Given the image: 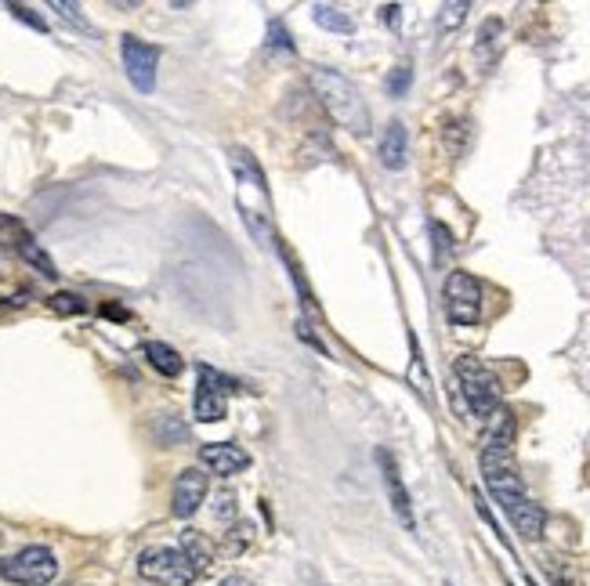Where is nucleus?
<instances>
[{
  "label": "nucleus",
  "mask_w": 590,
  "mask_h": 586,
  "mask_svg": "<svg viewBox=\"0 0 590 586\" xmlns=\"http://www.w3.org/2000/svg\"><path fill=\"white\" fill-rule=\"evenodd\" d=\"M11 15H15V19H22V22H29V26L40 29V33L48 29V22L40 19V15H33V8H26V4H11Z\"/></svg>",
  "instance_id": "nucleus-20"
},
{
  "label": "nucleus",
  "mask_w": 590,
  "mask_h": 586,
  "mask_svg": "<svg viewBox=\"0 0 590 586\" xmlns=\"http://www.w3.org/2000/svg\"><path fill=\"white\" fill-rule=\"evenodd\" d=\"M446 586H453V583H446Z\"/></svg>",
  "instance_id": "nucleus-27"
},
{
  "label": "nucleus",
  "mask_w": 590,
  "mask_h": 586,
  "mask_svg": "<svg viewBox=\"0 0 590 586\" xmlns=\"http://www.w3.org/2000/svg\"><path fill=\"white\" fill-rule=\"evenodd\" d=\"M504 511H507V518L514 521V529L522 532L525 539H536L543 532V507L540 503H533L529 496H518V500H507L504 503Z\"/></svg>",
  "instance_id": "nucleus-12"
},
{
  "label": "nucleus",
  "mask_w": 590,
  "mask_h": 586,
  "mask_svg": "<svg viewBox=\"0 0 590 586\" xmlns=\"http://www.w3.org/2000/svg\"><path fill=\"white\" fill-rule=\"evenodd\" d=\"M0 225L8 228L11 232V250H15V254H22L29 261V265L33 268H40V275H48V279H55V265H51V257L44 254V250H40L37 243H33V236H29L26 228L19 225V221H11V218H0Z\"/></svg>",
  "instance_id": "nucleus-9"
},
{
  "label": "nucleus",
  "mask_w": 590,
  "mask_h": 586,
  "mask_svg": "<svg viewBox=\"0 0 590 586\" xmlns=\"http://www.w3.org/2000/svg\"><path fill=\"white\" fill-rule=\"evenodd\" d=\"M51 8H55L58 15H62V19H66V22H73V26H77V29H91V26H87L84 15H80V4H66V0H55Z\"/></svg>",
  "instance_id": "nucleus-18"
},
{
  "label": "nucleus",
  "mask_w": 590,
  "mask_h": 586,
  "mask_svg": "<svg viewBox=\"0 0 590 586\" xmlns=\"http://www.w3.org/2000/svg\"><path fill=\"white\" fill-rule=\"evenodd\" d=\"M381 163L388 171H402L406 167V127L399 120L388 123V131L381 138Z\"/></svg>",
  "instance_id": "nucleus-14"
},
{
  "label": "nucleus",
  "mask_w": 590,
  "mask_h": 586,
  "mask_svg": "<svg viewBox=\"0 0 590 586\" xmlns=\"http://www.w3.org/2000/svg\"><path fill=\"white\" fill-rule=\"evenodd\" d=\"M225 391H239L229 377H221L218 369L200 366V388H196V402H192V413L200 424H214L225 416Z\"/></svg>",
  "instance_id": "nucleus-7"
},
{
  "label": "nucleus",
  "mask_w": 590,
  "mask_h": 586,
  "mask_svg": "<svg viewBox=\"0 0 590 586\" xmlns=\"http://www.w3.org/2000/svg\"><path fill=\"white\" fill-rule=\"evenodd\" d=\"M232 514H236V496H232V492H218V500H214V518L232 521Z\"/></svg>",
  "instance_id": "nucleus-19"
},
{
  "label": "nucleus",
  "mask_w": 590,
  "mask_h": 586,
  "mask_svg": "<svg viewBox=\"0 0 590 586\" xmlns=\"http://www.w3.org/2000/svg\"><path fill=\"white\" fill-rule=\"evenodd\" d=\"M529 586H536V583H533V579H529Z\"/></svg>",
  "instance_id": "nucleus-26"
},
{
  "label": "nucleus",
  "mask_w": 590,
  "mask_h": 586,
  "mask_svg": "<svg viewBox=\"0 0 590 586\" xmlns=\"http://www.w3.org/2000/svg\"><path fill=\"white\" fill-rule=\"evenodd\" d=\"M554 579H558V586H583L580 576H576V572H565V568H554Z\"/></svg>",
  "instance_id": "nucleus-23"
},
{
  "label": "nucleus",
  "mask_w": 590,
  "mask_h": 586,
  "mask_svg": "<svg viewBox=\"0 0 590 586\" xmlns=\"http://www.w3.org/2000/svg\"><path fill=\"white\" fill-rule=\"evenodd\" d=\"M312 87H315V95L323 98L326 113L334 116L341 127H348L352 134L370 131V109H366L359 87H355L348 76L334 73V69H315Z\"/></svg>",
  "instance_id": "nucleus-1"
},
{
  "label": "nucleus",
  "mask_w": 590,
  "mask_h": 586,
  "mask_svg": "<svg viewBox=\"0 0 590 586\" xmlns=\"http://www.w3.org/2000/svg\"><path fill=\"white\" fill-rule=\"evenodd\" d=\"M377 460H381V471H384V485H388V496H391V507H395V514H399V521L406 525V529L413 532V507H410V492L402 489V478H399V467H395V460H391V453H377Z\"/></svg>",
  "instance_id": "nucleus-11"
},
{
  "label": "nucleus",
  "mask_w": 590,
  "mask_h": 586,
  "mask_svg": "<svg viewBox=\"0 0 590 586\" xmlns=\"http://www.w3.org/2000/svg\"><path fill=\"white\" fill-rule=\"evenodd\" d=\"M312 15H315V22H319L323 29H330V33H352L355 29L352 15L341 11V8H334V4H315Z\"/></svg>",
  "instance_id": "nucleus-16"
},
{
  "label": "nucleus",
  "mask_w": 590,
  "mask_h": 586,
  "mask_svg": "<svg viewBox=\"0 0 590 586\" xmlns=\"http://www.w3.org/2000/svg\"><path fill=\"white\" fill-rule=\"evenodd\" d=\"M138 572H142L149 583H160V586H189L196 579L192 565L185 561V554L174 547H149L138 558Z\"/></svg>",
  "instance_id": "nucleus-4"
},
{
  "label": "nucleus",
  "mask_w": 590,
  "mask_h": 586,
  "mask_svg": "<svg viewBox=\"0 0 590 586\" xmlns=\"http://www.w3.org/2000/svg\"><path fill=\"white\" fill-rule=\"evenodd\" d=\"M207 500V474L200 467H185L174 482V514L178 518H192L200 511V503Z\"/></svg>",
  "instance_id": "nucleus-8"
},
{
  "label": "nucleus",
  "mask_w": 590,
  "mask_h": 586,
  "mask_svg": "<svg viewBox=\"0 0 590 586\" xmlns=\"http://www.w3.org/2000/svg\"><path fill=\"white\" fill-rule=\"evenodd\" d=\"M464 15H467V4H446L442 8V26H460L464 22Z\"/></svg>",
  "instance_id": "nucleus-22"
},
{
  "label": "nucleus",
  "mask_w": 590,
  "mask_h": 586,
  "mask_svg": "<svg viewBox=\"0 0 590 586\" xmlns=\"http://www.w3.org/2000/svg\"><path fill=\"white\" fill-rule=\"evenodd\" d=\"M221 586H250V579H243V576H229V579H225V583H221Z\"/></svg>",
  "instance_id": "nucleus-25"
},
{
  "label": "nucleus",
  "mask_w": 590,
  "mask_h": 586,
  "mask_svg": "<svg viewBox=\"0 0 590 586\" xmlns=\"http://www.w3.org/2000/svg\"><path fill=\"white\" fill-rule=\"evenodd\" d=\"M399 4H388V8H384V19H388L391 22V26H399Z\"/></svg>",
  "instance_id": "nucleus-24"
},
{
  "label": "nucleus",
  "mask_w": 590,
  "mask_h": 586,
  "mask_svg": "<svg viewBox=\"0 0 590 586\" xmlns=\"http://www.w3.org/2000/svg\"><path fill=\"white\" fill-rule=\"evenodd\" d=\"M0 576L19 586H48L58 576V561L48 547H26L0 565Z\"/></svg>",
  "instance_id": "nucleus-3"
},
{
  "label": "nucleus",
  "mask_w": 590,
  "mask_h": 586,
  "mask_svg": "<svg viewBox=\"0 0 590 586\" xmlns=\"http://www.w3.org/2000/svg\"><path fill=\"white\" fill-rule=\"evenodd\" d=\"M120 55H124V69L127 80H131L142 95H149L156 87V66H160V48L156 44H145L138 37H124L120 44Z\"/></svg>",
  "instance_id": "nucleus-6"
},
{
  "label": "nucleus",
  "mask_w": 590,
  "mask_h": 586,
  "mask_svg": "<svg viewBox=\"0 0 590 586\" xmlns=\"http://www.w3.org/2000/svg\"><path fill=\"white\" fill-rule=\"evenodd\" d=\"M181 554H185V561L192 565V572L196 576H203L210 565H214V543H210L203 532H181Z\"/></svg>",
  "instance_id": "nucleus-13"
},
{
  "label": "nucleus",
  "mask_w": 590,
  "mask_h": 586,
  "mask_svg": "<svg viewBox=\"0 0 590 586\" xmlns=\"http://www.w3.org/2000/svg\"><path fill=\"white\" fill-rule=\"evenodd\" d=\"M446 312L457 326H475L482 319V286L475 275L449 272L446 279Z\"/></svg>",
  "instance_id": "nucleus-5"
},
{
  "label": "nucleus",
  "mask_w": 590,
  "mask_h": 586,
  "mask_svg": "<svg viewBox=\"0 0 590 586\" xmlns=\"http://www.w3.org/2000/svg\"><path fill=\"white\" fill-rule=\"evenodd\" d=\"M410 80H413V73H410V66H399L395 73H391V80H388V91L391 95H402L406 87H410Z\"/></svg>",
  "instance_id": "nucleus-21"
},
{
  "label": "nucleus",
  "mask_w": 590,
  "mask_h": 586,
  "mask_svg": "<svg viewBox=\"0 0 590 586\" xmlns=\"http://www.w3.org/2000/svg\"><path fill=\"white\" fill-rule=\"evenodd\" d=\"M51 308L62 315H73V312H84V301H80L77 293H55V297H51Z\"/></svg>",
  "instance_id": "nucleus-17"
},
{
  "label": "nucleus",
  "mask_w": 590,
  "mask_h": 586,
  "mask_svg": "<svg viewBox=\"0 0 590 586\" xmlns=\"http://www.w3.org/2000/svg\"><path fill=\"white\" fill-rule=\"evenodd\" d=\"M457 380H460V391H464L467 406L471 413L489 420V416L500 409V380L493 377V369L482 366L478 359H460L457 362Z\"/></svg>",
  "instance_id": "nucleus-2"
},
{
  "label": "nucleus",
  "mask_w": 590,
  "mask_h": 586,
  "mask_svg": "<svg viewBox=\"0 0 590 586\" xmlns=\"http://www.w3.org/2000/svg\"><path fill=\"white\" fill-rule=\"evenodd\" d=\"M200 460L210 467L214 474H239L243 467H250V453H243L239 445L232 442H214V445H203L200 449Z\"/></svg>",
  "instance_id": "nucleus-10"
},
{
  "label": "nucleus",
  "mask_w": 590,
  "mask_h": 586,
  "mask_svg": "<svg viewBox=\"0 0 590 586\" xmlns=\"http://www.w3.org/2000/svg\"><path fill=\"white\" fill-rule=\"evenodd\" d=\"M145 359L153 362L156 373H163V377H181V369H185V359H181L178 351L171 348V344H160V341H149L145 344Z\"/></svg>",
  "instance_id": "nucleus-15"
}]
</instances>
